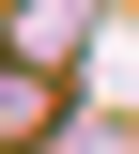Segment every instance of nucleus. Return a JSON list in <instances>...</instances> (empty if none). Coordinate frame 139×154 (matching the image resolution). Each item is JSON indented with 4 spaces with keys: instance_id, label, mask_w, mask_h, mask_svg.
Masks as SVG:
<instances>
[{
    "instance_id": "obj_1",
    "label": "nucleus",
    "mask_w": 139,
    "mask_h": 154,
    "mask_svg": "<svg viewBox=\"0 0 139 154\" xmlns=\"http://www.w3.org/2000/svg\"><path fill=\"white\" fill-rule=\"evenodd\" d=\"M16 123H31V77H16V62H0V139H16Z\"/></svg>"
}]
</instances>
